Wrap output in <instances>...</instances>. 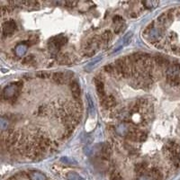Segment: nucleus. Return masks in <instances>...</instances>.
<instances>
[{
    "mask_svg": "<svg viewBox=\"0 0 180 180\" xmlns=\"http://www.w3.org/2000/svg\"><path fill=\"white\" fill-rule=\"evenodd\" d=\"M66 41V39L62 36H60V37H54L52 38L51 41H50V48L51 49H54V50H57L59 49L60 47H61Z\"/></svg>",
    "mask_w": 180,
    "mask_h": 180,
    "instance_id": "1",
    "label": "nucleus"
},
{
    "mask_svg": "<svg viewBox=\"0 0 180 180\" xmlns=\"http://www.w3.org/2000/svg\"><path fill=\"white\" fill-rule=\"evenodd\" d=\"M95 85L97 87V90L98 93V96L100 97V99H103L106 97V92H105V86H104V82L101 78L99 77H96L95 78Z\"/></svg>",
    "mask_w": 180,
    "mask_h": 180,
    "instance_id": "2",
    "label": "nucleus"
},
{
    "mask_svg": "<svg viewBox=\"0 0 180 180\" xmlns=\"http://www.w3.org/2000/svg\"><path fill=\"white\" fill-rule=\"evenodd\" d=\"M16 28V25L14 21H10V22H7L6 24H5L3 25V34L5 35H9L11 34H13L15 32Z\"/></svg>",
    "mask_w": 180,
    "mask_h": 180,
    "instance_id": "3",
    "label": "nucleus"
},
{
    "mask_svg": "<svg viewBox=\"0 0 180 180\" xmlns=\"http://www.w3.org/2000/svg\"><path fill=\"white\" fill-rule=\"evenodd\" d=\"M70 90L72 92V96L75 99H78L80 97V87L77 81L73 80L70 83Z\"/></svg>",
    "mask_w": 180,
    "mask_h": 180,
    "instance_id": "4",
    "label": "nucleus"
},
{
    "mask_svg": "<svg viewBox=\"0 0 180 180\" xmlns=\"http://www.w3.org/2000/svg\"><path fill=\"white\" fill-rule=\"evenodd\" d=\"M51 77H52V80L55 83L60 84V85L65 83V81H66V76L62 72H56V73L52 74Z\"/></svg>",
    "mask_w": 180,
    "mask_h": 180,
    "instance_id": "5",
    "label": "nucleus"
},
{
    "mask_svg": "<svg viewBox=\"0 0 180 180\" xmlns=\"http://www.w3.org/2000/svg\"><path fill=\"white\" fill-rule=\"evenodd\" d=\"M153 61H154V63L156 65L159 66V67H165V66H169V61L166 58L161 57V56H156L153 59Z\"/></svg>",
    "mask_w": 180,
    "mask_h": 180,
    "instance_id": "6",
    "label": "nucleus"
},
{
    "mask_svg": "<svg viewBox=\"0 0 180 180\" xmlns=\"http://www.w3.org/2000/svg\"><path fill=\"white\" fill-rule=\"evenodd\" d=\"M101 151H102V155H103V157H105L106 159H107V158H109V156H110V154H111V152H112L111 146L107 143L104 144V145L102 146Z\"/></svg>",
    "mask_w": 180,
    "mask_h": 180,
    "instance_id": "7",
    "label": "nucleus"
},
{
    "mask_svg": "<svg viewBox=\"0 0 180 180\" xmlns=\"http://www.w3.org/2000/svg\"><path fill=\"white\" fill-rule=\"evenodd\" d=\"M112 38V34L109 32V31H106V32H105L101 37H100V41L101 42H107L110 41V39Z\"/></svg>",
    "mask_w": 180,
    "mask_h": 180,
    "instance_id": "8",
    "label": "nucleus"
},
{
    "mask_svg": "<svg viewBox=\"0 0 180 180\" xmlns=\"http://www.w3.org/2000/svg\"><path fill=\"white\" fill-rule=\"evenodd\" d=\"M51 76H52V75H51V73L46 71H39L36 74V77H39V78H41V79L49 78V77H51Z\"/></svg>",
    "mask_w": 180,
    "mask_h": 180,
    "instance_id": "9",
    "label": "nucleus"
},
{
    "mask_svg": "<svg viewBox=\"0 0 180 180\" xmlns=\"http://www.w3.org/2000/svg\"><path fill=\"white\" fill-rule=\"evenodd\" d=\"M34 59L33 58V56H27L26 58H25V60L23 61V63L24 64H26V63H32V62H34Z\"/></svg>",
    "mask_w": 180,
    "mask_h": 180,
    "instance_id": "10",
    "label": "nucleus"
}]
</instances>
